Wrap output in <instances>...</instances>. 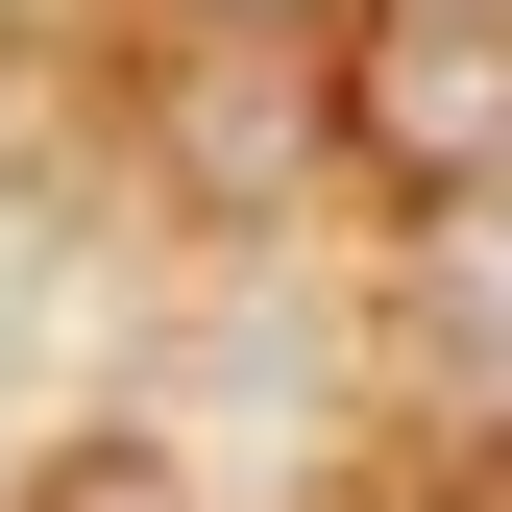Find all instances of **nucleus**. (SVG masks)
Segmentation results:
<instances>
[{
  "instance_id": "obj_2",
  "label": "nucleus",
  "mask_w": 512,
  "mask_h": 512,
  "mask_svg": "<svg viewBox=\"0 0 512 512\" xmlns=\"http://www.w3.org/2000/svg\"><path fill=\"white\" fill-rule=\"evenodd\" d=\"M439 342L512 366V196H439Z\"/></svg>"
},
{
  "instance_id": "obj_4",
  "label": "nucleus",
  "mask_w": 512,
  "mask_h": 512,
  "mask_svg": "<svg viewBox=\"0 0 512 512\" xmlns=\"http://www.w3.org/2000/svg\"><path fill=\"white\" fill-rule=\"evenodd\" d=\"M171 25H342V0H171Z\"/></svg>"
},
{
  "instance_id": "obj_3",
  "label": "nucleus",
  "mask_w": 512,
  "mask_h": 512,
  "mask_svg": "<svg viewBox=\"0 0 512 512\" xmlns=\"http://www.w3.org/2000/svg\"><path fill=\"white\" fill-rule=\"evenodd\" d=\"M49 512H196V488H171V464H74Z\"/></svg>"
},
{
  "instance_id": "obj_1",
  "label": "nucleus",
  "mask_w": 512,
  "mask_h": 512,
  "mask_svg": "<svg viewBox=\"0 0 512 512\" xmlns=\"http://www.w3.org/2000/svg\"><path fill=\"white\" fill-rule=\"evenodd\" d=\"M342 122H366V171H415V196H512V0H366Z\"/></svg>"
}]
</instances>
